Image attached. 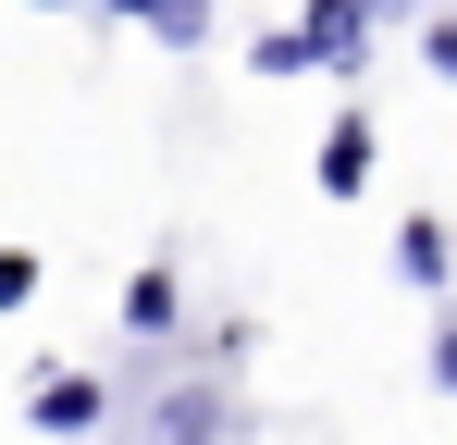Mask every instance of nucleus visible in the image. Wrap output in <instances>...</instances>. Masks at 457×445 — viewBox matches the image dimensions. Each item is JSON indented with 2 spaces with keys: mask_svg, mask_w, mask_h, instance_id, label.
<instances>
[{
  "mask_svg": "<svg viewBox=\"0 0 457 445\" xmlns=\"http://www.w3.org/2000/svg\"><path fill=\"white\" fill-rule=\"evenodd\" d=\"M99 408H112V396H99L87 371H50V383H37V433H99Z\"/></svg>",
  "mask_w": 457,
  "mask_h": 445,
  "instance_id": "1",
  "label": "nucleus"
},
{
  "mask_svg": "<svg viewBox=\"0 0 457 445\" xmlns=\"http://www.w3.org/2000/svg\"><path fill=\"white\" fill-rule=\"evenodd\" d=\"M359 173H371V124H359V112H334V137H321V186H334V198H359Z\"/></svg>",
  "mask_w": 457,
  "mask_h": 445,
  "instance_id": "2",
  "label": "nucleus"
},
{
  "mask_svg": "<svg viewBox=\"0 0 457 445\" xmlns=\"http://www.w3.org/2000/svg\"><path fill=\"white\" fill-rule=\"evenodd\" d=\"M445 260H457V248H445V222H433V211L395 235V273H408V285H445Z\"/></svg>",
  "mask_w": 457,
  "mask_h": 445,
  "instance_id": "3",
  "label": "nucleus"
},
{
  "mask_svg": "<svg viewBox=\"0 0 457 445\" xmlns=\"http://www.w3.org/2000/svg\"><path fill=\"white\" fill-rule=\"evenodd\" d=\"M211 421H223V396H161V445H211Z\"/></svg>",
  "mask_w": 457,
  "mask_h": 445,
  "instance_id": "4",
  "label": "nucleus"
},
{
  "mask_svg": "<svg viewBox=\"0 0 457 445\" xmlns=\"http://www.w3.org/2000/svg\"><path fill=\"white\" fill-rule=\"evenodd\" d=\"M124 322L161 334V322H173V273H137V285H124Z\"/></svg>",
  "mask_w": 457,
  "mask_h": 445,
  "instance_id": "5",
  "label": "nucleus"
},
{
  "mask_svg": "<svg viewBox=\"0 0 457 445\" xmlns=\"http://www.w3.org/2000/svg\"><path fill=\"white\" fill-rule=\"evenodd\" d=\"M25 297H37V260H25V248H0V309H25Z\"/></svg>",
  "mask_w": 457,
  "mask_h": 445,
  "instance_id": "6",
  "label": "nucleus"
},
{
  "mask_svg": "<svg viewBox=\"0 0 457 445\" xmlns=\"http://www.w3.org/2000/svg\"><path fill=\"white\" fill-rule=\"evenodd\" d=\"M420 63H433V74H457V25H420Z\"/></svg>",
  "mask_w": 457,
  "mask_h": 445,
  "instance_id": "7",
  "label": "nucleus"
},
{
  "mask_svg": "<svg viewBox=\"0 0 457 445\" xmlns=\"http://www.w3.org/2000/svg\"><path fill=\"white\" fill-rule=\"evenodd\" d=\"M433 383H445V396H457V322H445V334H433Z\"/></svg>",
  "mask_w": 457,
  "mask_h": 445,
  "instance_id": "8",
  "label": "nucleus"
}]
</instances>
